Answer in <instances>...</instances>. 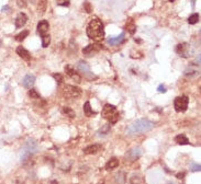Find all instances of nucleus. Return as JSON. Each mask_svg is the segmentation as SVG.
<instances>
[{
	"label": "nucleus",
	"instance_id": "obj_36",
	"mask_svg": "<svg viewBox=\"0 0 201 184\" xmlns=\"http://www.w3.org/2000/svg\"><path fill=\"white\" fill-rule=\"evenodd\" d=\"M131 57H132V58H134V59H138V58H142V57H143V54H142V53H138V52H136V53H135V55H133V54H131Z\"/></svg>",
	"mask_w": 201,
	"mask_h": 184
},
{
	"label": "nucleus",
	"instance_id": "obj_32",
	"mask_svg": "<svg viewBox=\"0 0 201 184\" xmlns=\"http://www.w3.org/2000/svg\"><path fill=\"white\" fill-rule=\"evenodd\" d=\"M17 5L19 8H25L27 6V0H17Z\"/></svg>",
	"mask_w": 201,
	"mask_h": 184
},
{
	"label": "nucleus",
	"instance_id": "obj_22",
	"mask_svg": "<svg viewBox=\"0 0 201 184\" xmlns=\"http://www.w3.org/2000/svg\"><path fill=\"white\" fill-rule=\"evenodd\" d=\"M46 9H47V0H40L39 5H37V10L41 14L45 13Z\"/></svg>",
	"mask_w": 201,
	"mask_h": 184
},
{
	"label": "nucleus",
	"instance_id": "obj_16",
	"mask_svg": "<svg viewBox=\"0 0 201 184\" xmlns=\"http://www.w3.org/2000/svg\"><path fill=\"white\" fill-rule=\"evenodd\" d=\"M124 41V33L122 32L119 36H115V37H109L108 38V44L111 46H115V45H119L120 43H122Z\"/></svg>",
	"mask_w": 201,
	"mask_h": 184
},
{
	"label": "nucleus",
	"instance_id": "obj_5",
	"mask_svg": "<svg viewBox=\"0 0 201 184\" xmlns=\"http://www.w3.org/2000/svg\"><path fill=\"white\" fill-rule=\"evenodd\" d=\"M188 104H189V98L187 95H181V97H177L174 100V108L176 110V112H186V110L188 108Z\"/></svg>",
	"mask_w": 201,
	"mask_h": 184
},
{
	"label": "nucleus",
	"instance_id": "obj_10",
	"mask_svg": "<svg viewBox=\"0 0 201 184\" xmlns=\"http://www.w3.org/2000/svg\"><path fill=\"white\" fill-rule=\"evenodd\" d=\"M100 48H102V46L100 44H98V43H96V44H90L88 45V46H86L82 50V53H84V55H86V56H92V55L96 54Z\"/></svg>",
	"mask_w": 201,
	"mask_h": 184
},
{
	"label": "nucleus",
	"instance_id": "obj_12",
	"mask_svg": "<svg viewBox=\"0 0 201 184\" xmlns=\"http://www.w3.org/2000/svg\"><path fill=\"white\" fill-rule=\"evenodd\" d=\"M188 52H189V44L188 43H181V44H178L176 46V53L183 58H187Z\"/></svg>",
	"mask_w": 201,
	"mask_h": 184
},
{
	"label": "nucleus",
	"instance_id": "obj_1",
	"mask_svg": "<svg viewBox=\"0 0 201 184\" xmlns=\"http://www.w3.org/2000/svg\"><path fill=\"white\" fill-rule=\"evenodd\" d=\"M86 32H87L88 37L96 42H100L105 38V27H103V23L101 22V20H99L98 18H93L89 22Z\"/></svg>",
	"mask_w": 201,
	"mask_h": 184
},
{
	"label": "nucleus",
	"instance_id": "obj_39",
	"mask_svg": "<svg viewBox=\"0 0 201 184\" xmlns=\"http://www.w3.org/2000/svg\"><path fill=\"white\" fill-rule=\"evenodd\" d=\"M183 176H185V173H178V174H177V178H178V179H183Z\"/></svg>",
	"mask_w": 201,
	"mask_h": 184
},
{
	"label": "nucleus",
	"instance_id": "obj_17",
	"mask_svg": "<svg viewBox=\"0 0 201 184\" xmlns=\"http://www.w3.org/2000/svg\"><path fill=\"white\" fill-rule=\"evenodd\" d=\"M100 148L101 146L99 144L90 145V146H88V147L84 149V153H86V155H95V153H97L100 150Z\"/></svg>",
	"mask_w": 201,
	"mask_h": 184
},
{
	"label": "nucleus",
	"instance_id": "obj_26",
	"mask_svg": "<svg viewBox=\"0 0 201 184\" xmlns=\"http://www.w3.org/2000/svg\"><path fill=\"white\" fill-rule=\"evenodd\" d=\"M27 35H29V31H27V30H25V31H22L21 33H19L18 35H15V37H14V38H15L17 41H19V42H21V41L24 40V38H25Z\"/></svg>",
	"mask_w": 201,
	"mask_h": 184
},
{
	"label": "nucleus",
	"instance_id": "obj_28",
	"mask_svg": "<svg viewBox=\"0 0 201 184\" xmlns=\"http://www.w3.org/2000/svg\"><path fill=\"white\" fill-rule=\"evenodd\" d=\"M53 78L56 80V82H57L58 85H60V83L64 82V77H63V75H60V73H54V75H53Z\"/></svg>",
	"mask_w": 201,
	"mask_h": 184
},
{
	"label": "nucleus",
	"instance_id": "obj_18",
	"mask_svg": "<svg viewBox=\"0 0 201 184\" xmlns=\"http://www.w3.org/2000/svg\"><path fill=\"white\" fill-rule=\"evenodd\" d=\"M197 66H189V67L185 70V76L189 77V78H192V77H196L199 75V70L197 69Z\"/></svg>",
	"mask_w": 201,
	"mask_h": 184
},
{
	"label": "nucleus",
	"instance_id": "obj_2",
	"mask_svg": "<svg viewBox=\"0 0 201 184\" xmlns=\"http://www.w3.org/2000/svg\"><path fill=\"white\" fill-rule=\"evenodd\" d=\"M154 127V123L151 121H148L146 118H141L137 121L133 122L132 124H130L127 128V134L130 136H134V135L143 134L146 133L148 130H151Z\"/></svg>",
	"mask_w": 201,
	"mask_h": 184
},
{
	"label": "nucleus",
	"instance_id": "obj_9",
	"mask_svg": "<svg viewBox=\"0 0 201 184\" xmlns=\"http://www.w3.org/2000/svg\"><path fill=\"white\" fill-rule=\"evenodd\" d=\"M65 72H66V75L72 79V80H74L75 82H80V76L78 75V72L74 69L70 65H66L64 68Z\"/></svg>",
	"mask_w": 201,
	"mask_h": 184
},
{
	"label": "nucleus",
	"instance_id": "obj_31",
	"mask_svg": "<svg viewBox=\"0 0 201 184\" xmlns=\"http://www.w3.org/2000/svg\"><path fill=\"white\" fill-rule=\"evenodd\" d=\"M190 170H191L192 172H199V171L201 170L200 164H198V163H191V166H190Z\"/></svg>",
	"mask_w": 201,
	"mask_h": 184
},
{
	"label": "nucleus",
	"instance_id": "obj_25",
	"mask_svg": "<svg viewBox=\"0 0 201 184\" xmlns=\"http://www.w3.org/2000/svg\"><path fill=\"white\" fill-rule=\"evenodd\" d=\"M51 43V36L48 34L42 36V47H47Z\"/></svg>",
	"mask_w": 201,
	"mask_h": 184
},
{
	"label": "nucleus",
	"instance_id": "obj_15",
	"mask_svg": "<svg viewBox=\"0 0 201 184\" xmlns=\"http://www.w3.org/2000/svg\"><path fill=\"white\" fill-rule=\"evenodd\" d=\"M17 54H18L22 59L27 60V62L31 60V54H30L29 50H25L23 46H19L18 48H17Z\"/></svg>",
	"mask_w": 201,
	"mask_h": 184
},
{
	"label": "nucleus",
	"instance_id": "obj_34",
	"mask_svg": "<svg viewBox=\"0 0 201 184\" xmlns=\"http://www.w3.org/2000/svg\"><path fill=\"white\" fill-rule=\"evenodd\" d=\"M57 5L63 6V7H68L69 6V0H56Z\"/></svg>",
	"mask_w": 201,
	"mask_h": 184
},
{
	"label": "nucleus",
	"instance_id": "obj_33",
	"mask_svg": "<svg viewBox=\"0 0 201 184\" xmlns=\"http://www.w3.org/2000/svg\"><path fill=\"white\" fill-rule=\"evenodd\" d=\"M127 30H128L131 34H133L134 32L136 31V27H135L133 23H131V24H128V25H127Z\"/></svg>",
	"mask_w": 201,
	"mask_h": 184
},
{
	"label": "nucleus",
	"instance_id": "obj_20",
	"mask_svg": "<svg viewBox=\"0 0 201 184\" xmlns=\"http://www.w3.org/2000/svg\"><path fill=\"white\" fill-rule=\"evenodd\" d=\"M114 180H115V183L117 184H124L125 183V180H127L125 172L119 171V172L115 174V176H114Z\"/></svg>",
	"mask_w": 201,
	"mask_h": 184
},
{
	"label": "nucleus",
	"instance_id": "obj_3",
	"mask_svg": "<svg viewBox=\"0 0 201 184\" xmlns=\"http://www.w3.org/2000/svg\"><path fill=\"white\" fill-rule=\"evenodd\" d=\"M37 150H39V146H37V140L27 139L22 149V158H21L22 161H27L34 153H37Z\"/></svg>",
	"mask_w": 201,
	"mask_h": 184
},
{
	"label": "nucleus",
	"instance_id": "obj_29",
	"mask_svg": "<svg viewBox=\"0 0 201 184\" xmlns=\"http://www.w3.org/2000/svg\"><path fill=\"white\" fill-rule=\"evenodd\" d=\"M29 97L32 98V99H40V94L37 93V90L34 89H30V91H29Z\"/></svg>",
	"mask_w": 201,
	"mask_h": 184
},
{
	"label": "nucleus",
	"instance_id": "obj_4",
	"mask_svg": "<svg viewBox=\"0 0 201 184\" xmlns=\"http://www.w3.org/2000/svg\"><path fill=\"white\" fill-rule=\"evenodd\" d=\"M62 94L65 99H77L82 94V89L76 85H65L62 88Z\"/></svg>",
	"mask_w": 201,
	"mask_h": 184
},
{
	"label": "nucleus",
	"instance_id": "obj_6",
	"mask_svg": "<svg viewBox=\"0 0 201 184\" xmlns=\"http://www.w3.org/2000/svg\"><path fill=\"white\" fill-rule=\"evenodd\" d=\"M119 113L117 112V108L114 105H112V104H105L103 108H102V112H101L102 117L105 118V120H109V121H111Z\"/></svg>",
	"mask_w": 201,
	"mask_h": 184
},
{
	"label": "nucleus",
	"instance_id": "obj_13",
	"mask_svg": "<svg viewBox=\"0 0 201 184\" xmlns=\"http://www.w3.org/2000/svg\"><path fill=\"white\" fill-rule=\"evenodd\" d=\"M27 22V17L25 13H23V12H21V13H19L18 15H17V18H15V22H14V24H15V27L17 29H20V27H22L25 25V23Z\"/></svg>",
	"mask_w": 201,
	"mask_h": 184
},
{
	"label": "nucleus",
	"instance_id": "obj_27",
	"mask_svg": "<svg viewBox=\"0 0 201 184\" xmlns=\"http://www.w3.org/2000/svg\"><path fill=\"white\" fill-rule=\"evenodd\" d=\"M63 113L68 117H75V112L70 108H67V106L63 108Z\"/></svg>",
	"mask_w": 201,
	"mask_h": 184
},
{
	"label": "nucleus",
	"instance_id": "obj_21",
	"mask_svg": "<svg viewBox=\"0 0 201 184\" xmlns=\"http://www.w3.org/2000/svg\"><path fill=\"white\" fill-rule=\"evenodd\" d=\"M175 140H176V143L178 145H188L189 144V139L187 138V136L183 134H180V135H177L176 136V138H175Z\"/></svg>",
	"mask_w": 201,
	"mask_h": 184
},
{
	"label": "nucleus",
	"instance_id": "obj_11",
	"mask_svg": "<svg viewBox=\"0 0 201 184\" xmlns=\"http://www.w3.org/2000/svg\"><path fill=\"white\" fill-rule=\"evenodd\" d=\"M48 30H50V24L46 20H42L39 22L37 24V33L41 36H44L48 33Z\"/></svg>",
	"mask_w": 201,
	"mask_h": 184
},
{
	"label": "nucleus",
	"instance_id": "obj_14",
	"mask_svg": "<svg viewBox=\"0 0 201 184\" xmlns=\"http://www.w3.org/2000/svg\"><path fill=\"white\" fill-rule=\"evenodd\" d=\"M34 82H35V77L33 75H25L24 78L22 79V85L24 88H27V89H30L34 85Z\"/></svg>",
	"mask_w": 201,
	"mask_h": 184
},
{
	"label": "nucleus",
	"instance_id": "obj_7",
	"mask_svg": "<svg viewBox=\"0 0 201 184\" xmlns=\"http://www.w3.org/2000/svg\"><path fill=\"white\" fill-rule=\"evenodd\" d=\"M77 69L82 72L86 78H88V79H90V80H91V79H96V77L93 76V73L90 72V67H89V65H88L86 62H84V60L78 62Z\"/></svg>",
	"mask_w": 201,
	"mask_h": 184
},
{
	"label": "nucleus",
	"instance_id": "obj_38",
	"mask_svg": "<svg viewBox=\"0 0 201 184\" xmlns=\"http://www.w3.org/2000/svg\"><path fill=\"white\" fill-rule=\"evenodd\" d=\"M158 91H160V92H163V93H165V92H166V88H165V87H163V85H160V87H158Z\"/></svg>",
	"mask_w": 201,
	"mask_h": 184
},
{
	"label": "nucleus",
	"instance_id": "obj_23",
	"mask_svg": "<svg viewBox=\"0 0 201 184\" xmlns=\"http://www.w3.org/2000/svg\"><path fill=\"white\" fill-rule=\"evenodd\" d=\"M84 113L86 114V116H91L92 114H95V112L90 108V102L89 101H87L86 103L84 104Z\"/></svg>",
	"mask_w": 201,
	"mask_h": 184
},
{
	"label": "nucleus",
	"instance_id": "obj_24",
	"mask_svg": "<svg viewBox=\"0 0 201 184\" xmlns=\"http://www.w3.org/2000/svg\"><path fill=\"white\" fill-rule=\"evenodd\" d=\"M199 13H192L189 18H188V23L189 24H196V23L199 22Z\"/></svg>",
	"mask_w": 201,
	"mask_h": 184
},
{
	"label": "nucleus",
	"instance_id": "obj_8",
	"mask_svg": "<svg viewBox=\"0 0 201 184\" xmlns=\"http://www.w3.org/2000/svg\"><path fill=\"white\" fill-rule=\"evenodd\" d=\"M142 155V150L140 147H135V148H132L131 150H129L127 155H125V158L130 160V161H135L138 158L141 157Z\"/></svg>",
	"mask_w": 201,
	"mask_h": 184
},
{
	"label": "nucleus",
	"instance_id": "obj_37",
	"mask_svg": "<svg viewBox=\"0 0 201 184\" xmlns=\"http://www.w3.org/2000/svg\"><path fill=\"white\" fill-rule=\"evenodd\" d=\"M109 129H110V126L109 125H105V126H103V128L100 130V133H101V134H107Z\"/></svg>",
	"mask_w": 201,
	"mask_h": 184
},
{
	"label": "nucleus",
	"instance_id": "obj_30",
	"mask_svg": "<svg viewBox=\"0 0 201 184\" xmlns=\"http://www.w3.org/2000/svg\"><path fill=\"white\" fill-rule=\"evenodd\" d=\"M141 178L138 175H133L130 180V184H141Z\"/></svg>",
	"mask_w": 201,
	"mask_h": 184
},
{
	"label": "nucleus",
	"instance_id": "obj_35",
	"mask_svg": "<svg viewBox=\"0 0 201 184\" xmlns=\"http://www.w3.org/2000/svg\"><path fill=\"white\" fill-rule=\"evenodd\" d=\"M84 7H85V10H86V12H87V13H91L92 12L91 5H90L89 2H86V3L84 5Z\"/></svg>",
	"mask_w": 201,
	"mask_h": 184
},
{
	"label": "nucleus",
	"instance_id": "obj_19",
	"mask_svg": "<svg viewBox=\"0 0 201 184\" xmlns=\"http://www.w3.org/2000/svg\"><path fill=\"white\" fill-rule=\"evenodd\" d=\"M118 166H119V159L113 157L107 162V164H105V170H112V169H115Z\"/></svg>",
	"mask_w": 201,
	"mask_h": 184
},
{
	"label": "nucleus",
	"instance_id": "obj_40",
	"mask_svg": "<svg viewBox=\"0 0 201 184\" xmlns=\"http://www.w3.org/2000/svg\"><path fill=\"white\" fill-rule=\"evenodd\" d=\"M168 1H170V2H174L175 0H168Z\"/></svg>",
	"mask_w": 201,
	"mask_h": 184
}]
</instances>
